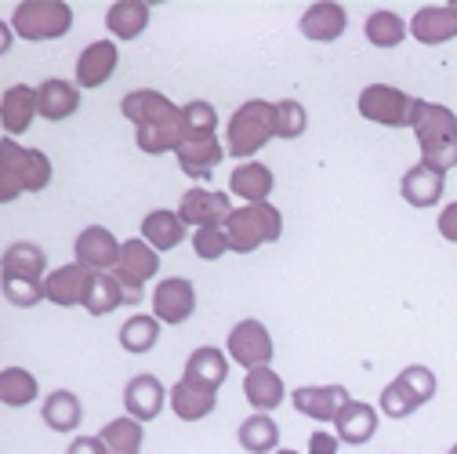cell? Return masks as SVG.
Returning <instances> with one entry per match:
<instances>
[{
    "mask_svg": "<svg viewBox=\"0 0 457 454\" xmlns=\"http://www.w3.org/2000/svg\"><path fill=\"white\" fill-rule=\"evenodd\" d=\"M411 128H414L418 146H421V164H428V167H436V172L446 175L457 164V117L446 105L414 98Z\"/></svg>",
    "mask_w": 457,
    "mask_h": 454,
    "instance_id": "1",
    "label": "cell"
},
{
    "mask_svg": "<svg viewBox=\"0 0 457 454\" xmlns=\"http://www.w3.org/2000/svg\"><path fill=\"white\" fill-rule=\"evenodd\" d=\"M51 182V160L40 149H22L19 142H0V200H15L19 193H40Z\"/></svg>",
    "mask_w": 457,
    "mask_h": 454,
    "instance_id": "2",
    "label": "cell"
},
{
    "mask_svg": "<svg viewBox=\"0 0 457 454\" xmlns=\"http://www.w3.org/2000/svg\"><path fill=\"white\" fill-rule=\"evenodd\" d=\"M225 233H228V251L237 255H251L262 244L279 240L283 233V214L272 204H247L240 211H233V218L225 222Z\"/></svg>",
    "mask_w": 457,
    "mask_h": 454,
    "instance_id": "3",
    "label": "cell"
},
{
    "mask_svg": "<svg viewBox=\"0 0 457 454\" xmlns=\"http://www.w3.org/2000/svg\"><path fill=\"white\" fill-rule=\"evenodd\" d=\"M228 153H233L237 160H247L254 156L272 135H276V105L265 102V98H251L244 102L233 121H228Z\"/></svg>",
    "mask_w": 457,
    "mask_h": 454,
    "instance_id": "4",
    "label": "cell"
},
{
    "mask_svg": "<svg viewBox=\"0 0 457 454\" xmlns=\"http://www.w3.org/2000/svg\"><path fill=\"white\" fill-rule=\"evenodd\" d=\"M12 26L22 40H59L73 26V8L62 0H22L12 15Z\"/></svg>",
    "mask_w": 457,
    "mask_h": 454,
    "instance_id": "5",
    "label": "cell"
},
{
    "mask_svg": "<svg viewBox=\"0 0 457 454\" xmlns=\"http://www.w3.org/2000/svg\"><path fill=\"white\" fill-rule=\"evenodd\" d=\"M360 117L374 121V124H385V128H407L411 124V109H414V98L403 95L399 88H388V84H370L360 91Z\"/></svg>",
    "mask_w": 457,
    "mask_h": 454,
    "instance_id": "6",
    "label": "cell"
},
{
    "mask_svg": "<svg viewBox=\"0 0 457 454\" xmlns=\"http://www.w3.org/2000/svg\"><path fill=\"white\" fill-rule=\"evenodd\" d=\"M228 357L237 364H244L247 371L265 367L272 360V334L265 331V324L258 320H240L228 331Z\"/></svg>",
    "mask_w": 457,
    "mask_h": 454,
    "instance_id": "7",
    "label": "cell"
},
{
    "mask_svg": "<svg viewBox=\"0 0 457 454\" xmlns=\"http://www.w3.org/2000/svg\"><path fill=\"white\" fill-rule=\"evenodd\" d=\"M291 404L302 415L316 418V422H334L341 411L353 404V396H349L345 385H302V389L291 392Z\"/></svg>",
    "mask_w": 457,
    "mask_h": 454,
    "instance_id": "8",
    "label": "cell"
},
{
    "mask_svg": "<svg viewBox=\"0 0 457 454\" xmlns=\"http://www.w3.org/2000/svg\"><path fill=\"white\" fill-rule=\"evenodd\" d=\"M196 309V288L186 276H170L156 283V295H153V313L160 324H186Z\"/></svg>",
    "mask_w": 457,
    "mask_h": 454,
    "instance_id": "9",
    "label": "cell"
},
{
    "mask_svg": "<svg viewBox=\"0 0 457 454\" xmlns=\"http://www.w3.org/2000/svg\"><path fill=\"white\" fill-rule=\"evenodd\" d=\"M120 251L124 244H117V237L102 225H87L77 237V265H84L87 273H109L112 265H120Z\"/></svg>",
    "mask_w": 457,
    "mask_h": 454,
    "instance_id": "10",
    "label": "cell"
},
{
    "mask_svg": "<svg viewBox=\"0 0 457 454\" xmlns=\"http://www.w3.org/2000/svg\"><path fill=\"white\" fill-rule=\"evenodd\" d=\"M179 218L186 225H196V230H207V225H225L233 218V207H228L225 193L214 189H189L179 204Z\"/></svg>",
    "mask_w": 457,
    "mask_h": 454,
    "instance_id": "11",
    "label": "cell"
},
{
    "mask_svg": "<svg viewBox=\"0 0 457 454\" xmlns=\"http://www.w3.org/2000/svg\"><path fill=\"white\" fill-rule=\"evenodd\" d=\"M91 276L84 265H59L51 276H44V298L54 302V306H84L87 302V291H91Z\"/></svg>",
    "mask_w": 457,
    "mask_h": 454,
    "instance_id": "12",
    "label": "cell"
},
{
    "mask_svg": "<svg viewBox=\"0 0 457 454\" xmlns=\"http://www.w3.org/2000/svg\"><path fill=\"white\" fill-rule=\"evenodd\" d=\"M214 404H218V392H214L211 385L189 378V374H182L179 385L170 389V411H175L182 422H200V418H207V415L214 411Z\"/></svg>",
    "mask_w": 457,
    "mask_h": 454,
    "instance_id": "13",
    "label": "cell"
},
{
    "mask_svg": "<svg viewBox=\"0 0 457 454\" xmlns=\"http://www.w3.org/2000/svg\"><path fill=\"white\" fill-rule=\"evenodd\" d=\"M117 63H120L117 44H109V40L87 44L84 55L77 59V84H80V88H98V84H105L112 73H117Z\"/></svg>",
    "mask_w": 457,
    "mask_h": 454,
    "instance_id": "14",
    "label": "cell"
},
{
    "mask_svg": "<svg viewBox=\"0 0 457 454\" xmlns=\"http://www.w3.org/2000/svg\"><path fill=\"white\" fill-rule=\"evenodd\" d=\"M411 33L418 44H443L457 37V8L453 4H428L411 19Z\"/></svg>",
    "mask_w": 457,
    "mask_h": 454,
    "instance_id": "15",
    "label": "cell"
},
{
    "mask_svg": "<svg viewBox=\"0 0 457 454\" xmlns=\"http://www.w3.org/2000/svg\"><path fill=\"white\" fill-rule=\"evenodd\" d=\"M163 396H167V389L160 385V378L138 374V378H131L128 389H124V408H128L131 418L149 422V418H156V415L163 411Z\"/></svg>",
    "mask_w": 457,
    "mask_h": 454,
    "instance_id": "16",
    "label": "cell"
},
{
    "mask_svg": "<svg viewBox=\"0 0 457 454\" xmlns=\"http://www.w3.org/2000/svg\"><path fill=\"white\" fill-rule=\"evenodd\" d=\"M399 193H403L411 207H436L443 200V172H436L428 164H414L403 175V182H399Z\"/></svg>",
    "mask_w": 457,
    "mask_h": 454,
    "instance_id": "17",
    "label": "cell"
},
{
    "mask_svg": "<svg viewBox=\"0 0 457 454\" xmlns=\"http://www.w3.org/2000/svg\"><path fill=\"white\" fill-rule=\"evenodd\" d=\"M80 109V91L70 80H44L37 88V113L44 121H66Z\"/></svg>",
    "mask_w": 457,
    "mask_h": 454,
    "instance_id": "18",
    "label": "cell"
},
{
    "mask_svg": "<svg viewBox=\"0 0 457 454\" xmlns=\"http://www.w3.org/2000/svg\"><path fill=\"white\" fill-rule=\"evenodd\" d=\"M120 109H124V117H128V121H131L135 128L156 124V121L170 117V113H179V105L170 102L167 95H160V91H149V88H142V91H131V95H124Z\"/></svg>",
    "mask_w": 457,
    "mask_h": 454,
    "instance_id": "19",
    "label": "cell"
},
{
    "mask_svg": "<svg viewBox=\"0 0 457 454\" xmlns=\"http://www.w3.org/2000/svg\"><path fill=\"white\" fill-rule=\"evenodd\" d=\"M135 139H138V149L153 153V156H160L167 149H179L186 142V117H182V109L170 113V117H163V121H156V124L138 128Z\"/></svg>",
    "mask_w": 457,
    "mask_h": 454,
    "instance_id": "20",
    "label": "cell"
},
{
    "mask_svg": "<svg viewBox=\"0 0 457 454\" xmlns=\"http://www.w3.org/2000/svg\"><path fill=\"white\" fill-rule=\"evenodd\" d=\"M334 433H337L341 443L360 447V443L374 440V433H378V411L370 404H363V400H353L345 411L334 418Z\"/></svg>",
    "mask_w": 457,
    "mask_h": 454,
    "instance_id": "21",
    "label": "cell"
},
{
    "mask_svg": "<svg viewBox=\"0 0 457 454\" xmlns=\"http://www.w3.org/2000/svg\"><path fill=\"white\" fill-rule=\"evenodd\" d=\"M175 156H179L182 172H186L189 179H207L214 167L221 164L225 149L218 146V139H186V142L175 149Z\"/></svg>",
    "mask_w": 457,
    "mask_h": 454,
    "instance_id": "22",
    "label": "cell"
},
{
    "mask_svg": "<svg viewBox=\"0 0 457 454\" xmlns=\"http://www.w3.org/2000/svg\"><path fill=\"white\" fill-rule=\"evenodd\" d=\"M37 117V91L26 88V84H15L4 91V102H0V124H4L8 139L26 131Z\"/></svg>",
    "mask_w": 457,
    "mask_h": 454,
    "instance_id": "23",
    "label": "cell"
},
{
    "mask_svg": "<svg viewBox=\"0 0 457 454\" xmlns=\"http://www.w3.org/2000/svg\"><path fill=\"white\" fill-rule=\"evenodd\" d=\"M182 237H186V222L179 218V211H149L142 222V240L156 251L179 248Z\"/></svg>",
    "mask_w": 457,
    "mask_h": 454,
    "instance_id": "24",
    "label": "cell"
},
{
    "mask_svg": "<svg viewBox=\"0 0 457 454\" xmlns=\"http://www.w3.org/2000/svg\"><path fill=\"white\" fill-rule=\"evenodd\" d=\"M244 392H247V404L258 408V415L276 411L283 404V378L272 367H254V371H247Z\"/></svg>",
    "mask_w": 457,
    "mask_h": 454,
    "instance_id": "25",
    "label": "cell"
},
{
    "mask_svg": "<svg viewBox=\"0 0 457 454\" xmlns=\"http://www.w3.org/2000/svg\"><path fill=\"white\" fill-rule=\"evenodd\" d=\"M228 189H233L237 197H244L247 204H265V197L272 193V172L265 164L247 160L228 175Z\"/></svg>",
    "mask_w": 457,
    "mask_h": 454,
    "instance_id": "26",
    "label": "cell"
},
{
    "mask_svg": "<svg viewBox=\"0 0 457 454\" xmlns=\"http://www.w3.org/2000/svg\"><path fill=\"white\" fill-rule=\"evenodd\" d=\"M105 26L117 40H135L149 26V4H142V0H117L105 15Z\"/></svg>",
    "mask_w": 457,
    "mask_h": 454,
    "instance_id": "27",
    "label": "cell"
},
{
    "mask_svg": "<svg viewBox=\"0 0 457 454\" xmlns=\"http://www.w3.org/2000/svg\"><path fill=\"white\" fill-rule=\"evenodd\" d=\"M302 33L309 40H337L341 33H345V8L341 4H312L305 15H302Z\"/></svg>",
    "mask_w": 457,
    "mask_h": 454,
    "instance_id": "28",
    "label": "cell"
},
{
    "mask_svg": "<svg viewBox=\"0 0 457 454\" xmlns=\"http://www.w3.org/2000/svg\"><path fill=\"white\" fill-rule=\"evenodd\" d=\"M156 269H160V255H156L145 240H128V244H124L120 265H117V276H120V280L145 283L149 276H156Z\"/></svg>",
    "mask_w": 457,
    "mask_h": 454,
    "instance_id": "29",
    "label": "cell"
},
{
    "mask_svg": "<svg viewBox=\"0 0 457 454\" xmlns=\"http://www.w3.org/2000/svg\"><path fill=\"white\" fill-rule=\"evenodd\" d=\"M44 422L54 429V433H70L84 422V408L73 392L59 389V392H51L47 400H44Z\"/></svg>",
    "mask_w": 457,
    "mask_h": 454,
    "instance_id": "30",
    "label": "cell"
},
{
    "mask_svg": "<svg viewBox=\"0 0 457 454\" xmlns=\"http://www.w3.org/2000/svg\"><path fill=\"white\" fill-rule=\"evenodd\" d=\"M44 269H47V258H44V251L37 248V244H12L8 251H4V276H22V280H37V283H44L40 276H44Z\"/></svg>",
    "mask_w": 457,
    "mask_h": 454,
    "instance_id": "31",
    "label": "cell"
},
{
    "mask_svg": "<svg viewBox=\"0 0 457 454\" xmlns=\"http://www.w3.org/2000/svg\"><path fill=\"white\" fill-rule=\"evenodd\" d=\"M186 374L196 378V382H204V385H211V389H218V385L228 378V360H225L221 349H214V346H200V349L189 357Z\"/></svg>",
    "mask_w": 457,
    "mask_h": 454,
    "instance_id": "32",
    "label": "cell"
},
{
    "mask_svg": "<svg viewBox=\"0 0 457 454\" xmlns=\"http://www.w3.org/2000/svg\"><path fill=\"white\" fill-rule=\"evenodd\" d=\"M84 306H87V313H95V316H105V313H112L117 306H124V288H120L117 273H95Z\"/></svg>",
    "mask_w": 457,
    "mask_h": 454,
    "instance_id": "33",
    "label": "cell"
},
{
    "mask_svg": "<svg viewBox=\"0 0 457 454\" xmlns=\"http://www.w3.org/2000/svg\"><path fill=\"white\" fill-rule=\"evenodd\" d=\"M240 443H244V450H251V454H269V450H276V443H279V425H276L269 415H251V418H244V425H240Z\"/></svg>",
    "mask_w": 457,
    "mask_h": 454,
    "instance_id": "34",
    "label": "cell"
},
{
    "mask_svg": "<svg viewBox=\"0 0 457 454\" xmlns=\"http://www.w3.org/2000/svg\"><path fill=\"white\" fill-rule=\"evenodd\" d=\"M0 400H4L8 408H26L37 400V378L22 367H8L4 374H0Z\"/></svg>",
    "mask_w": 457,
    "mask_h": 454,
    "instance_id": "35",
    "label": "cell"
},
{
    "mask_svg": "<svg viewBox=\"0 0 457 454\" xmlns=\"http://www.w3.org/2000/svg\"><path fill=\"white\" fill-rule=\"evenodd\" d=\"M160 338V320L156 316H131L124 327H120V346L128 353H149Z\"/></svg>",
    "mask_w": 457,
    "mask_h": 454,
    "instance_id": "36",
    "label": "cell"
},
{
    "mask_svg": "<svg viewBox=\"0 0 457 454\" xmlns=\"http://www.w3.org/2000/svg\"><path fill=\"white\" fill-rule=\"evenodd\" d=\"M102 440L109 454H138L142 450V425L138 418H117L102 429Z\"/></svg>",
    "mask_w": 457,
    "mask_h": 454,
    "instance_id": "37",
    "label": "cell"
},
{
    "mask_svg": "<svg viewBox=\"0 0 457 454\" xmlns=\"http://www.w3.org/2000/svg\"><path fill=\"white\" fill-rule=\"evenodd\" d=\"M403 37H407V26L395 12L381 8L367 19V40L378 44V47H395V44H403Z\"/></svg>",
    "mask_w": 457,
    "mask_h": 454,
    "instance_id": "38",
    "label": "cell"
},
{
    "mask_svg": "<svg viewBox=\"0 0 457 454\" xmlns=\"http://www.w3.org/2000/svg\"><path fill=\"white\" fill-rule=\"evenodd\" d=\"M182 117H186V139H214V128H218V113L211 102H189L182 109Z\"/></svg>",
    "mask_w": 457,
    "mask_h": 454,
    "instance_id": "39",
    "label": "cell"
},
{
    "mask_svg": "<svg viewBox=\"0 0 457 454\" xmlns=\"http://www.w3.org/2000/svg\"><path fill=\"white\" fill-rule=\"evenodd\" d=\"M418 408H421V404L414 400V392H411L403 382H399V378L381 389V411H385L388 418H411Z\"/></svg>",
    "mask_w": 457,
    "mask_h": 454,
    "instance_id": "40",
    "label": "cell"
},
{
    "mask_svg": "<svg viewBox=\"0 0 457 454\" xmlns=\"http://www.w3.org/2000/svg\"><path fill=\"white\" fill-rule=\"evenodd\" d=\"M309 128V117H305V109H302V102H279L276 105V135L279 139H298L302 131Z\"/></svg>",
    "mask_w": 457,
    "mask_h": 454,
    "instance_id": "41",
    "label": "cell"
},
{
    "mask_svg": "<svg viewBox=\"0 0 457 454\" xmlns=\"http://www.w3.org/2000/svg\"><path fill=\"white\" fill-rule=\"evenodd\" d=\"M193 251L200 255V258H221L225 251H228V233L221 230V225H207V230H196L193 233Z\"/></svg>",
    "mask_w": 457,
    "mask_h": 454,
    "instance_id": "42",
    "label": "cell"
},
{
    "mask_svg": "<svg viewBox=\"0 0 457 454\" xmlns=\"http://www.w3.org/2000/svg\"><path fill=\"white\" fill-rule=\"evenodd\" d=\"M4 298L12 306H37L44 298V283L37 280H22V276H4Z\"/></svg>",
    "mask_w": 457,
    "mask_h": 454,
    "instance_id": "43",
    "label": "cell"
},
{
    "mask_svg": "<svg viewBox=\"0 0 457 454\" xmlns=\"http://www.w3.org/2000/svg\"><path fill=\"white\" fill-rule=\"evenodd\" d=\"M399 382H403V385L414 392V400H418V404H428L432 396H436V374H432L428 367H421V364L403 367V374H399Z\"/></svg>",
    "mask_w": 457,
    "mask_h": 454,
    "instance_id": "44",
    "label": "cell"
},
{
    "mask_svg": "<svg viewBox=\"0 0 457 454\" xmlns=\"http://www.w3.org/2000/svg\"><path fill=\"white\" fill-rule=\"evenodd\" d=\"M337 447H341V440H337V433H327V429H316V433L309 436V450H312V454H337Z\"/></svg>",
    "mask_w": 457,
    "mask_h": 454,
    "instance_id": "45",
    "label": "cell"
},
{
    "mask_svg": "<svg viewBox=\"0 0 457 454\" xmlns=\"http://www.w3.org/2000/svg\"><path fill=\"white\" fill-rule=\"evenodd\" d=\"M66 454H109V447L102 436H77Z\"/></svg>",
    "mask_w": 457,
    "mask_h": 454,
    "instance_id": "46",
    "label": "cell"
},
{
    "mask_svg": "<svg viewBox=\"0 0 457 454\" xmlns=\"http://www.w3.org/2000/svg\"><path fill=\"white\" fill-rule=\"evenodd\" d=\"M439 233H443L446 240L457 244V200L443 207V214H439Z\"/></svg>",
    "mask_w": 457,
    "mask_h": 454,
    "instance_id": "47",
    "label": "cell"
},
{
    "mask_svg": "<svg viewBox=\"0 0 457 454\" xmlns=\"http://www.w3.org/2000/svg\"><path fill=\"white\" fill-rule=\"evenodd\" d=\"M276 454H298V450H276Z\"/></svg>",
    "mask_w": 457,
    "mask_h": 454,
    "instance_id": "48",
    "label": "cell"
},
{
    "mask_svg": "<svg viewBox=\"0 0 457 454\" xmlns=\"http://www.w3.org/2000/svg\"><path fill=\"white\" fill-rule=\"evenodd\" d=\"M450 454H457V443H453V447H450Z\"/></svg>",
    "mask_w": 457,
    "mask_h": 454,
    "instance_id": "49",
    "label": "cell"
},
{
    "mask_svg": "<svg viewBox=\"0 0 457 454\" xmlns=\"http://www.w3.org/2000/svg\"><path fill=\"white\" fill-rule=\"evenodd\" d=\"M453 8H457V0H453Z\"/></svg>",
    "mask_w": 457,
    "mask_h": 454,
    "instance_id": "50",
    "label": "cell"
}]
</instances>
